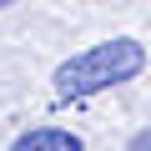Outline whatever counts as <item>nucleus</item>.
I'll use <instances>...</instances> for the list:
<instances>
[{
    "mask_svg": "<svg viewBox=\"0 0 151 151\" xmlns=\"http://www.w3.org/2000/svg\"><path fill=\"white\" fill-rule=\"evenodd\" d=\"M126 151H151V131H141V136H136V141H131Z\"/></svg>",
    "mask_w": 151,
    "mask_h": 151,
    "instance_id": "7ed1b4c3",
    "label": "nucleus"
},
{
    "mask_svg": "<svg viewBox=\"0 0 151 151\" xmlns=\"http://www.w3.org/2000/svg\"><path fill=\"white\" fill-rule=\"evenodd\" d=\"M5 5H15V0H0V10H5Z\"/></svg>",
    "mask_w": 151,
    "mask_h": 151,
    "instance_id": "20e7f679",
    "label": "nucleus"
},
{
    "mask_svg": "<svg viewBox=\"0 0 151 151\" xmlns=\"http://www.w3.org/2000/svg\"><path fill=\"white\" fill-rule=\"evenodd\" d=\"M10 151H81V136L60 126H40V131H25Z\"/></svg>",
    "mask_w": 151,
    "mask_h": 151,
    "instance_id": "f03ea898",
    "label": "nucleus"
},
{
    "mask_svg": "<svg viewBox=\"0 0 151 151\" xmlns=\"http://www.w3.org/2000/svg\"><path fill=\"white\" fill-rule=\"evenodd\" d=\"M141 65H146V55H141L136 40H101V45L55 65V91L60 96H96V91H111V86L131 81Z\"/></svg>",
    "mask_w": 151,
    "mask_h": 151,
    "instance_id": "f257e3e1",
    "label": "nucleus"
}]
</instances>
